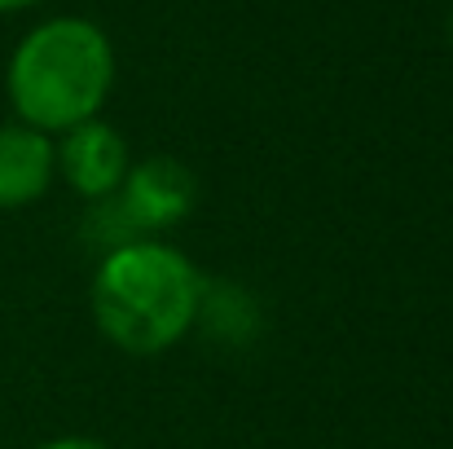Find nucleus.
<instances>
[{
  "label": "nucleus",
  "instance_id": "obj_1",
  "mask_svg": "<svg viewBox=\"0 0 453 449\" xmlns=\"http://www.w3.org/2000/svg\"><path fill=\"white\" fill-rule=\"evenodd\" d=\"M203 291L207 287L189 256L167 243L137 238L102 256L93 278V317L115 348L154 357L194 330Z\"/></svg>",
  "mask_w": 453,
  "mask_h": 449
},
{
  "label": "nucleus",
  "instance_id": "obj_2",
  "mask_svg": "<svg viewBox=\"0 0 453 449\" xmlns=\"http://www.w3.org/2000/svg\"><path fill=\"white\" fill-rule=\"evenodd\" d=\"M115 80V53L102 27L88 18L40 22L9 58V102L18 124L35 133H71L97 120Z\"/></svg>",
  "mask_w": 453,
  "mask_h": 449
},
{
  "label": "nucleus",
  "instance_id": "obj_3",
  "mask_svg": "<svg viewBox=\"0 0 453 449\" xmlns=\"http://www.w3.org/2000/svg\"><path fill=\"white\" fill-rule=\"evenodd\" d=\"M198 203V181L194 172L180 163V159H167V154H154L146 163H133L119 194H115V207L124 216V225L142 238V234H163L172 225H180Z\"/></svg>",
  "mask_w": 453,
  "mask_h": 449
},
{
  "label": "nucleus",
  "instance_id": "obj_4",
  "mask_svg": "<svg viewBox=\"0 0 453 449\" xmlns=\"http://www.w3.org/2000/svg\"><path fill=\"white\" fill-rule=\"evenodd\" d=\"M58 167H62V176L75 194H84L88 203H106V198L119 194L133 163H128V142L111 124L84 120L71 133H62Z\"/></svg>",
  "mask_w": 453,
  "mask_h": 449
},
{
  "label": "nucleus",
  "instance_id": "obj_5",
  "mask_svg": "<svg viewBox=\"0 0 453 449\" xmlns=\"http://www.w3.org/2000/svg\"><path fill=\"white\" fill-rule=\"evenodd\" d=\"M58 172V146L27 128V124H4L0 128V212H18L35 203Z\"/></svg>",
  "mask_w": 453,
  "mask_h": 449
},
{
  "label": "nucleus",
  "instance_id": "obj_6",
  "mask_svg": "<svg viewBox=\"0 0 453 449\" xmlns=\"http://www.w3.org/2000/svg\"><path fill=\"white\" fill-rule=\"evenodd\" d=\"M40 449H106L102 441H88V437H58V441H49V445Z\"/></svg>",
  "mask_w": 453,
  "mask_h": 449
},
{
  "label": "nucleus",
  "instance_id": "obj_7",
  "mask_svg": "<svg viewBox=\"0 0 453 449\" xmlns=\"http://www.w3.org/2000/svg\"><path fill=\"white\" fill-rule=\"evenodd\" d=\"M22 4H35V0H0V9H22Z\"/></svg>",
  "mask_w": 453,
  "mask_h": 449
}]
</instances>
